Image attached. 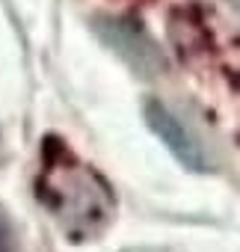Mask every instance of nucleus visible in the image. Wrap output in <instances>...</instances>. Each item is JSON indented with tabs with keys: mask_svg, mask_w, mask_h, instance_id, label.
<instances>
[{
	"mask_svg": "<svg viewBox=\"0 0 240 252\" xmlns=\"http://www.w3.org/2000/svg\"><path fill=\"white\" fill-rule=\"evenodd\" d=\"M36 190L42 205L51 211V217L71 240H89L110 222L113 214L110 187L101 181V175L77 163L60 146L54 155L45 158V169Z\"/></svg>",
	"mask_w": 240,
	"mask_h": 252,
	"instance_id": "1",
	"label": "nucleus"
},
{
	"mask_svg": "<svg viewBox=\"0 0 240 252\" xmlns=\"http://www.w3.org/2000/svg\"><path fill=\"white\" fill-rule=\"evenodd\" d=\"M98 36L140 77H157L166 68L163 54L157 51V45L149 39V33L134 18H104V21H98Z\"/></svg>",
	"mask_w": 240,
	"mask_h": 252,
	"instance_id": "2",
	"label": "nucleus"
},
{
	"mask_svg": "<svg viewBox=\"0 0 240 252\" xmlns=\"http://www.w3.org/2000/svg\"><path fill=\"white\" fill-rule=\"evenodd\" d=\"M146 122L187 169H196V172H208L210 169V158H208L205 146L187 131V125L172 110H166L160 101H149L146 104Z\"/></svg>",
	"mask_w": 240,
	"mask_h": 252,
	"instance_id": "3",
	"label": "nucleus"
},
{
	"mask_svg": "<svg viewBox=\"0 0 240 252\" xmlns=\"http://www.w3.org/2000/svg\"><path fill=\"white\" fill-rule=\"evenodd\" d=\"M0 252H12V222L3 208H0Z\"/></svg>",
	"mask_w": 240,
	"mask_h": 252,
	"instance_id": "4",
	"label": "nucleus"
},
{
	"mask_svg": "<svg viewBox=\"0 0 240 252\" xmlns=\"http://www.w3.org/2000/svg\"><path fill=\"white\" fill-rule=\"evenodd\" d=\"M231 6H234V9H237V12H240V0H231Z\"/></svg>",
	"mask_w": 240,
	"mask_h": 252,
	"instance_id": "5",
	"label": "nucleus"
}]
</instances>
